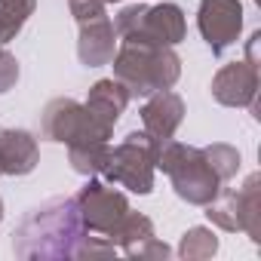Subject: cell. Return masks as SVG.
Instances as JSON below:
<instances>
[{
  "label": "cell",
  "instance_id": "cell-1",
  "mask_svg": "<svg viewBox=\"0 0 261 261\" xmlns=\"http://www.w3.org/2000/svg\"><path fill=\"white\" fill-rule=\"evenodd\" d=\"M86 237V224L74 197H53L34 206L13 230V252L25 261H62L74 258L77 243Z\"/></svg>",
  "mask_w": 261,
  "mask_h": 261
},
{
  "label": "cell",
  "instance_id": "cell-2",
  "mask_svg": "<svg viewBox=\"0 0 261 261\" xmlns=\"http://www.w3.org/2000/svg\"><path fill=\"white\" fill-rule=\"evenodd\" d=\"M114 77L126 86L129 98H148L151 92L172 89L181 77V59L172 46L120 43L111 59Z\"/></svg>",
  "mask_w": 261,
  "mask_h": 261
},
{
  "label": "cell",
  "instance_id": "cell-3",
  "mask_svg": "<svg viewBox=\"0 0 261 261\" xmlns=\"http://www.w3.org/2000/svg\"><path fill=\"white\" fill-rule=\"evenodd\" d=\"M157 169H163L175 188V194L191 203V206H206L209 200L218 197L221 191V178L215 175V169L209 166L203 148H191L185 142L166 139L160 142L157 151Z\"/></svg>",
  "mask_w": 261,
  "mask_h": 261
},
{
  "label": "cell",
  "instance_id": "cell-4",
  "mask_svg": "<svg viewBox=\"0 0 261 261\" xmlns=\"http://www.w3.org/2000/svg\"><path fill=\"white\" fill-rule=\"evenodd\" d=\"M120 43H148V46H178L188 34V22L178 4H133L123 7L114 19Z\"/></svg>",
  "mask_w": 261,
  "mask_h": 261
},
{
  "label": "cell",
  "instance_id": "cell-5",
  "mask_svg": "<svg viewBox=\"0 0 261 261\" xmlns=\"http://www.w3.org/2000/svg\"><path fill=\"white\" fill-rule=\"evenodd\" d=\"M157 151L160 142L154 136L129 133L117 148L108 151V163L101 169L105 181L126 188L133 194H151L154 191V172H157Z\"/></svg>",
  "mask_w": 261,
  "mask_h": 261
},
{
  "label": "cell",
  "instance_id": "cell-6",
  "mask_svg": "<svg viewBox=\"0 0 261 261\" xmlns=\"http://www.w3.org/2000/svg\"><path fill=\"white\" fill-rule=\"evenodd\" d=\"M71 16L80 28L77 40V59L86 68H101L111 65L117 53V31L114 22L108 19V4L105 0H68Z\"/></svg>",
  "mask_w": 261,
  "mask_h": 261
},
{
  "label": "cell",
  "instance_id": "cell-7",
  "mask_svg": "<svg viewBox=\"0 0 261 261\" xmlns=\"http://www.w3.org/2000/svg\"><path fill=\"white\" fill-rule=\"evenodd\" d=\"M40 136L46 142H59V145H71L80 139H111V129H105L83 101L77 98H53L43 114H40Z\"/></svg>",
  "mask_w": 261,
  "mask_h": 261
},
{
  "label": "cell",
  "instance_id": "cell-8",
  "mask_svg": "<svg viewBox=\"0 0 261 261\" xmlns=\"http://www.w3.org/2000/svg\"><path fill=\"white\" fill-rule=\"evenodd\" d=\"M74 200L80 206V215H83L86 230L101 233V237H111L120 227V221L129 215L126 194H120L111 181H95V175L80 188V194Z\"/></svg>",
  "mask_w": 261,
  "mask_h": 261
},
{
  "label": "cell",
  "instance_id": "cell-9",
  "mask_svg": "<svg viewBox=\"0 0 261 261\" xmlns=\"http://www.w3.org/2000/svg\"><path fill=\"white\" fill-rule=\"evenodd\" d=\"M197 28L212 49V56H221L227 46L240 40L243 31V4L240 0H200L197 10Z\"/></svg>",
  "mask_w": 261,
  "mask_h": 261
},
{
  "label": "cell",
  "instance_id": "cell-10",
  "mask_svg": "<svg viewBox=\"0 0 261 261\" xmlns=\"http://www.w3.org/2000/svg\"><path fill=\"white\" fill-rule=\"evenodd\" d=\"M258 68L243 62H227L212 77V98L224 108H249L258 98Z\"/></svg>",
  "mask_w": 261,
  "mask_h": 261
},
{
  "label": "cell",
  "instance_id": "cell-11",
  "mask_svg": "<svg viewBox=\"0 0 261 261\" xmlns=\"http://www.w3.org/2000/svg\"><path fill=\"white\" fill-rule=\"evenodd\" d=\"M181 120H185V101L178 92L160 89V92L148 95V101L142 108V126L148 136H154L157 142H166L178 133Z\"/></svg>",
  "mask_w": 261,
  "mask_h": 261
},
{
  "label": "cell",
  "instance_id": "cell-12",
  "mask_svg": "<svg viewBox=\"0 0 261 261\" xmlns=\"http://www.w3.org/2000/svg\"><path fill=\"white\" fill-rule=\"evenodd\" d=\"M40 163L37 139L28 129H0V172L4 175H28Z\"/></svg>",
  "mask_w": 261,
  "mask_h": 261
},
{
  "label": "cell",
  "instance_id": "cell-13",
  "mask_svg": "<svg viewBox=\"0 0 261 261\" xmlns=\"http://www.w3.org/2000/svg\"><path fill=\"white\" fill-rule=\"evenodd\" d=\"M83 105H86V111L105 129H111V133H114L117 120L123 117V111L129 105V92H126V86L117 77H105V80H95L92 83V89H89V95H86Z\"/></svg>",
  "mask_w": 261,
  "mask_h": 261
},
{
  "label": "cell",
  "instance_id": "cell-14",
  "mask_svg": "<svg viewBox=\"0 0 261 261\" xmlns=\"http://www.w3.org/2000/svg\"><path fill=\"white\" fill-rule=\"evenodd\" d=\"M233 212L240 230L252 243H261V175H249L243 188L233 191Z\"/></svg>",
  "mask_w": 261,
  "mask_h": 261
},
{
  "label": "cell",
  "instance_id": "cell-15",
  "mask_svg": "<svg viewBox=\"0 0 261 261\" xmlns=\"http://www.w3.org/2000/svg\"><path fill=\"white\" fill-rule=\"evenodd\" d=\"M108 151H111V145L101 142V139H80V142L68 145V163H71V169L77 175L92 178V175H98L105 169Z\"/></svg>",
  "mask_w": 261,
  "mask_h": 261
},
{
  "label": "cell",
  "instance_id": "cell-16",
  "mask_svg": "<svg viewBox=\"0 0 261 261\" xmlns=\"http://www.w3.org/2000/svg\"><path fill=\"white\" fill-rule=\"evenodd\" d=\"M215 252H218V237L212 233V227H203V224L185 230V237L178 243V258H185V261H206Z\"/></svg>",
  "mask_w": 261,
  "mask_h": 261
},
{
  "label": "cell",
  "instance_id": "cell-17",
  "mask_svg": "<svg viewBox=\"0 0 261 261\" xmlns=\"http://www.w3.org/2000/svg\"><path fill=\"white\" fill-rule=\"evenodd\" d=\"M145 237H154V221H151L148 215H142V212H133V209H129V215L120 221V227H117L108 240L123 252V249H129L133 243H139V240H145Z\"/></svg>",
  "mask_w": 261,
  "mask_h": 261
},
{
  "label": "cell",
  "instance_id": "cell-18",
  "mask_svg": "<svg viewBox=\"0 0 261 261\" xmlns=\"http://www.w3.org/2000/svg\"><path fill=\"white\" fill-rule=\"evenodd\" d=\"M209 166L215 169V175L221 181H230L237 172H240V151L233 145H224V142H215V145H206L203 148Z\"/></svg>",
  "mask_w": 261,
  "mask_h": 261
},
{
  "label": "cell",
  "instance_id": "cell-19",
  "mask_svg": "<svg viewBox=\"0 0 261 261\" xmlns=\"http://www.w3.org/2000/svg\"><path fill=\"white\" fill-rule=\"evenodd\" d=\"M123 255L126 258H142V261H166L172 255V249L163 240H157V233H154V237H145V240L133 243L129 249H123Z\"/></svg>",
  "mask_w": 261,
  "mask_h": 261
},
{
  "label": "cell",
  "instance_id": "cell-20",
  "mask_svg": "<svg viewBox=\"0 0 261 261\" xmlns=\"http://www.w3.org/2000/svg\"><path fill=\"white\" fill-rule=\"evenodd\" d=\"M120 249L108 240V237H83L74 249V258H111Z\"/></svg>",
  "mask_w": 261,
  "mask_h": 261
},
{
  "label": "cell",
  "instance_id": "cell-21",
  "mask_svg": "<svg viewBox=\"0 0 261 261\" xmlns=\"http://www.w3.org/2000/svg\"><path fill=\"white\" fill-rule=\"evenodd\" d=\"M28 16L16 13V10H7V7H0V46H7L10 40L19 37V31L25 28Z\"/></svg>",
  "mask_w": 261,
  "mask_h": 261
},
{
  "label": "cell",
  "instance_id": "cell-22",
  "mask_svg": "<svg viewBox=\"0 0 261 261\" xmlns=\"http://www.w3.org/2000/svg\"><path fill=\"white\" fill-rule=\"evenodd\" d=\"M16 83H19V62H16L13 53H7L0 46V95L10 92Z\"/></svg>",
  "mask_w": 261,
  "mask_h": 261
},
{
  "label": "cell",
  "instance_id": "cell-23",
  "mask_svg": "<svg viewBox=\"0 0 261 261\" xmlns=\"http://www.w3.org/2000/svg\"><path fill=\"white\" fill-rule=\"evenodd\" d=\"M0 7L16 10V13H22V16H31L34 7H37V0H0Z\"/></svg>",
  "mask_w": 261,
  "mask_h": 261
},
{
  "label": "cell",
  "instance_id": "cell-24",
  "mask_svg": "<svg viewBox=\"0 0 261 261\" xmlns=\"http://www.w3.org/2000/svg\"><path fill=\"white\" fill-rule=\"evenodd\" d=\"M258 40H261V31H255L249 37V46H246V62L255 65V68H258Z\"/></svg>",
  "mask_w": 261,
  "mask_h": 261
},
{
  "label": "cell",
  "instance_id": "cell-25",
  "mask_svg": "<svg viewBox=\"0 0 261 261\" xmlns=\"http://www.w3.org/2000/svg\"><path fill=\"white\" fill-rule=\"evenodd\" d=\"M0 221H4V200H0Z\"/></svg>",
  "mask_w": 261,
  "mask_h": 261
},
{
  "label": "cell",
  "instance_id": "cell-26",
  "mask_svg": "<svg viewBox=\"0 0 261 261\" xmlns=\"http://www.w3.org/2000/svg\"><path fill=\"white\" fill-rule=\"evenodd\" d=\"M105 4H120V0H105Z\"/></svg>",
  "mask_w": 261,
  "mask_h": 261
}]
</instances>
